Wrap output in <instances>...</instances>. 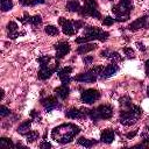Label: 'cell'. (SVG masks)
<instances>
[{"label":"cell","mask_w":149,"mask_h":149,"mask_svg":"<svg viewBox=\"0 0 149 149\" xmlns=\"http://www.w3.org/2000/svg\"><path fill=\"white\" fill-rule=\"evenodd\" d=\"M40 148H41V149H50V148H52V146H51V143H49V142H47V141H43V142L40 144Z\"/></svg>","instance_id":"8d00e7d4"},{"label":"cell","mask_w":149,"mask_h":149,"mask_svg":"<svg viewBox=\"0 0 149 149\" xmlns=\"http://www.w3.org/2000/svg\"><path fill=\"white\" fill-rule=\"evenodd\" d=\"M141 115H142V109L139 106L132 105L130 107H128V109L120 112V122L125 126H132L136 123V121L140 119Z\"/></svg>","instance_id":"277c9868"},{"label":"cell","mask_w":149,"mask_h":149,"mask_svg":"<svg viewBox=\"0 0 149 149\" xmlns=\"http://www.w3.org/2000/svg\"><path fill=\"white\" fill-rule=\"evenodd\" d=\"M38 3H44V0H30V6L38 5Z\"/></svg>","instance_id":"60d3db41"},{"label":"cell","mask_w":149,"mask_h":149,"mask_svg":"<svg viewBox=\"0 0 149 149\" xmlns=\"http://www.w3.org/2000/svg\"><path fill=\"white\" fill-rule=\"evenodd\" d=\"M29 23L36 27V26H38V24H41V23H42V19H41V16H40V15L30 16V21H29Z\"/></svg>","instance_id":"f546056e"},{"label":"cell","mask_w":149,"mask_h":149,"mask_svg":"<svg viewBox=\"0 0 149 149\" xmlns=\"http://www.w3.org/2000/svg\"><path fill=\"white\" fill-rule=\"evenodd\" d=\"M114 22H115V20L111 16H106L102 19V24H105V26H112Z\"/></svg>","instance_id":"836d02e7"},{"label":"cell","mask_w":149,"mask_h":149,"mask_svg":"<svg viewBox=\"0 0 149 149\" xmlns=\"http://www.w3.org/2000/svg\"><path fill=\"white\" fill-rule=\"evenodd\" d=\"M41 105L45 108L47 112H51L55 108H59L61 105L58 104V100L56 97L50 95V97H45L43 99H41Z\"/></svg>","instance_id":"8fae6325"},{"label":"cell","mask_w":149,"mask_h":149,"mask_svg":"<svg viewBox=\"0 0 149 149\" xmlns=\"http://www.w3.org/2000/svg\"><path fill=\"white\" fill-rule=\"evenodd\" d=\"M118 71H119V66H118L115 63H112V64L105 66V68L101 70V72H100V78H101V79L109 78V77L114 76Z\"/></svg>","instance_id":"9a60e30c"},{"label":"cell","mask_w":149,"mask_h":149,"mask_svg":"<svg viewBox=\"0 0 149 149\" xmlns=\"http://www.w3.org/2000/svg\"><path fill=\"white\" fill-rule=\"evenodd\" d=\"M119 102H120V105L123 107V108H128V107H130L133 104H132V99L129 98V97H127V95H125V97H121L120 99H119Z\"/></svg>","instance_id":"484cf974"},{"label":"cell","mask_w":149,"mask_h":149,"mask_svg":"<svg viewBox=\"0 0 149 149\" xmlns=\"http://www.w3.org/2000/svg\"><path fill=\"white\" fill-rule=\"evenodd\" d=\"M14 143L12 142L10 139H7V137H1L0 139V148L1 149H10V148H14Z\"/></svg>","instance_id":"cb8c5ba5"},{"label":"cell","mask_w":149,"mask_h":149,"mask_svg":"<svg viewBox=\"0 0 149 149\" xmlns=\"http://www.w3.org/2000/svg\"><path fill=\"white\" fill-rule=\"evenodd\" d=\"M45 33L48 34V35H50V36H56V35H58L59 34V30H58V28H56L55 26H47L45 27Z\"/></svg>","instance_id":"83f0119b"},{"label":"cell","mask_w":149,"mask_h":149,"mask_svg":"<svg viewBox=\"0 0 149 149\" xmlns=\"http://www.w3.org/2000/svg\"><path fill=\"white\" fill-rule=\"evenodd\" d=\"M37 62L40 63V65H44V64H48V63H50L51 62V57L50 56H41L38 59H37Z\"/></svg>","instance_id":"4dcf8cb0"},{"label":"cell","mask_w":149,"mask_h":149,"mask_svg":"<svg viewBox=\"0 0 149 149\" xmlns=\"http://www.w3.org/2000/svg\"><path fill=\"white\" fill-rule=\"evenodd\" d=\"M87 115L86 108H70L65 112V116L69 119H84Z\"/></svg>","instance_id":"4fadbf2b"},{"label":"cell","mask_w":149,"mask_h":149,"mask_svg":"<svg viewBox=\"0 0 149 149\" xmlns=\"http://www.w3.org/2000/svg\"><path fill=\"white\" fill-rule=\"evenodd\" d=\"M109 37V34L107 31H104L97 27H86L85 28V35L80 36L76 40L77 43H86L88 41H93V40H99L101 42L106 41Z\"/></svg>","instance_id":"7a4b0ae2"},{"label":"cell","mask_w":149,"mask_h":149,"mask_svg":"<svg viewBox=\"0 0 149 149\" xmlns=\"http://www.w3.org/2000/svg\"><path fill=\"white\" fill-rule=\"evenodd\" d=\"M79 14L81 16H92L100 19L101 15L98 10V3L94 0H84V6L80 8Z\"/></svg>","instance_id":"52a82bcc"},{"label":"cell","mask_w":149,"mask_h":149,"mask_svg":"<svg viewBox=\"0 0 149 149\" xmlns=\"http://www.w3.org/2000/svg\"><path fill=\"white\" fill-rule=\"evenodd\" d=\"M80 8H81V6L79 5V2L77 0H70V1L66 2V10H69V12H77V13H79Z\"/></svg>","instance_id":"7402d4cb"},{"label":"cell","mask_w":149,"mask_h":149,"mask_svg":"<svg viewBox=\"0 0 149 149\" xmlns=\"http://www.w3.org/2000/svg\"><path fill=\"white\" fill-rule=\"evenodd\" d=\"M80 132V128L73 123H63L55 127L51 132V136L58 143L65 144L71 142L74 136Z\"/></svg>","instance_id":"6da1fadb"},{"label":"cell","mask_w":149,"mask_h":149,"mask_svg":"<svg viewBox=\"0 0 149 149\" xmlns=\"http://www.w3.org/2000/svg\"><path fill=\"white\" fill-rule=\"evenodd\" d=\"M58 22H59V24L62 26V30H63V33H64L65 35L71 36V35H74V34H76L77 28H76L73 21L66 20V19H64V17H59Z\"/></svg>","instance_id":"30bf717a"},{"label":"cell","mask_w":149,"mask_h":149,"mask_svg":"<svg viewBox=\"0 0 149 149\" xmlns=\"http://www.w3.org/2000/svg\"><path fill=\"white\" fill-rule=\"evenodd\" d=\"M148 27V17L147 16H141L139 19H136L134 22H132L128 26V29L132 31H136L139 29H143Z\"/></svg>","instance_id":"5bb4252c"},{"label":"cell","mask_w":149,"mask_h":149,"mask_svg":"<svg viewBox=\"0 0 149 149\" xmlns=\"http://www.w3.org/2000/svg\"><path fill=\"white\" fill-rule=\"evenodd\" d=\"M98 45L95 43H84V44H80L77 49V52L80 54V55H84V54H87L92 50H94Z\"/></svg>","instance_id":"ffe728a7"},{"label":"cell","mask_w":149,"mask_h":149,"mask_svg":"<svg viewBox=\"0 0 149 149\" xmlns=\"http://www.w3.org/2000/svg\"><path fill=\"white\" fill-rule=\"evenodd\" d=\"M87 115L93 121L100 119H109L113 115V108L108 105H100L93 109H87Z\"/></svg>","instance_id":"5b68a950"},{"label":"cell","mask_w":149,"mask_h":149,"mask_svg":"<svg viewBox=\"0 0 149 149\" xmlns=\"http://www.w3.org/2000/svg\"><path fill=\"white\" fill-rule=\"evenodd\" d=\"M74 22V26H76V28L77 29H79V28H81V27H84V21H79V20H77V21H73Z\"/></svg>","instance_id":"74e56055"},{"label":"cell","mask_w":149,"mask_h":149,"mask_svg":"<svg viewBox=\"0 0 149 149\" xmlns=\"http://www.w3.org/2000/svg\"><path fill=\"white\" fill-rule=\"evenodd\" d=\"M136 134H137V130H134V132H132V133H127V134H126V137H127V139H133Z\"/></svg>","instance_id":"ab89813d"},{"label":"cell","mask_w":149,"mask_h":149,"mask_svg":"<svg viewBox=\"0 0 149 149\" xmlns=\"http://www.w3.org/2000/svg\"><path fill=\"white\" fill-rule=\"evenodd\" d=\"M0 2H1V9H2V12L10 10L12 7H13V1L12 0H0Z\"/></svg>","instance_id":"4316f807"},{"label":"cell","mask_w":149,"mask_h":149,"mask_svg":"<svg viewBox=\"0 0 149 149\" xmlns=\"http://www.w3.org/2000/svg\"><path fill=\"white\" fill-rule=\"evenodd\" d=\"M71 72H72V68L71 66H65V68H63V69H61L58 71V77H59L62 84L68 85L71 81V77H70Z\"/></svg>","instance_id":"2e32d148"},{"label":"cell","mask_w":149,"mask_h":149,"mask_svg":"<svg viewBox=\"0 0 149 149\" xmlns=\"http://www.w3.org/2000/svg\"><path fill=\"white\" fill-rule=\"evenodd\" d=\"M9 114H10V109L2 105V106L0 107V116H1V118H5V116H7V115H9Z\"/></svg>","instance_id":"d6a6232c"},{"label":"cell","mask_w":149,"mask_h":149,"mask_svg":"<svg viewBox=\"0 0 149 149\" xmlns=\"http://www.w3.org/2000/svg\"><path fill=\"white\" fill-rule=\"evenodd\" d=\"M100 56L101 57H107L109 58L112 62H119L121 59V56L116 52V51H111V50H101L100 51Z\"/></svg>","instance_id":"ac0fdd59"},{"label":"cell","mask_w":149,"mask_h":149,"mask_svg":"<svg viewBox=\"0 0 149 149\" xmlns=\"http://www.w3.org/2000/svg\"><path fill=\"white\" fill-rule=\"evenodd\" d=\"M30 116H31V119L35 121V122H41V114L37 112V111H31L30 112Z\"/></svg>","instance_id":"1f68e13d"},{"label":"cell","mask_w":149,"mask_h":149,"mask_svg":"<svg viewBox=\"0 0 149 149\" xmlns=\"http://www.w3.org/2000/svg\"><path fill=\"white\" fill-rule=\"evenodd\" d=\"M54 47H55V50H56V58H57V59L63 58V57H64L65 55H68L69 51H70V44H69L68 42H64V41L58 42V43L55 44Z\"/></svg>","instance_id":"7c38bea8"},{"label":"cell","mask_w":149,"mask_h":149,"mask_svg":"<svg viewBox=\"0 0 149 149\" xmlns=\"http://www.w3.org/2000/svg\"><path fill=\"white\" fill-rule=\"evenodd\" d=\"M55 93L61 98V99H63V100H65L68 97H69V93H70V88H69V86L68 85H64V84H62L61 86H58V87H56L55 88Z\"/></svg>","instance_id":"d6986e66"},{"label":"cell","mask_w":149,"mask_h":149,"mask_svg":"<svg viewBox=\"0 0 149 149\" xmlns=\"http://www.w3.org/2000/svg\"><path fill=\"white\" fill-rule=\"evenodd\" d=\"M83 102L90 105V104H93L94 101H97L99 98H100V93L98 90H94V88H87L85 91L81 92V95H80Z\"/></svg>","instance_id":"9c48e42d"},{"label":"cell","mask_w":149,"mask_h":149,"mask_svg":"<svg viewBox=\"0 0 149 149\" xmlns=\"http://www.w3.org/2000/svg\"><path fill=\"white\" fill-rule=\"evenodd\" d=\"M77 143L83 146V147H86V148H91L93 147L94 144H97V141L95 140H88V139H85V137H79L77 140Z\"/></svg>","instance_id":"603a6c76"},{"label":"cell","mask_w":149,"mask_h":149,"mask_svg":"<svg viewBox=\"0 0 149 149\" xmlns=\"http://www.w3.org/2000/svg\"><path fill=\"white\" fill-rule=\"evenodd\" d=\"M102 70L101 65H97L93 69L84 72V73H79L78 76L74 77L76 81H80V83H94L98 77H100V72Z\"/></svg>","instance_id":"8992f818"},{"label":"cell","mask_w":149,"mask_h":149,"mask_svg":"<svg viewBox=\"0 0 149 149\" xmlns=\"http://www.w3.org/2000/svg\"><path fill=\"white\" fill-rule=\"evenodd\" d=\"M146 73H147V76L149 77V59L146 62Z\"/></svg>","instance_id":"7bdbcfd3"},{"label":"cell","mask_w":149,"mask_h":149,"mask_svg":"<svg viewBox=\"0 0 149 149\" xmlns=\"http://www.w3.org/2000/svg\"><path fill=\"white\" fill-rule=\"evenodd\" d=\"M17 23L16 22H14V21H10V22H8V24H7V30H8V34H12V33H16L17 31Z\"/></svg>","instance_id":"f1b7e54d"},{"label":"cell","mask_w":149,"mask_h":149,"mask_svg":"<svg viewBox=\"0 0 149 149\" xmlns=\"http://www.w3.org/2000/svg\"><path fill=\"white\" fill-rule=\"evenodd\" d=\"M132 9H133L132 0H120V2L112 8V12L115 14V21L118 22L127 21L129 19Z\"/></svg>","instance_id":"3957f363"},{"label":"cell","mask_w":149,"mask_h":149,"mask_svg":"<svg viewBox=\"0 0 149 149\" xmlns=\"http://www.w3.org/2000/svg\"><path fill=\"white\" fill-rule=\"evenodd\" d=\"M40 71H38V78L44 80V79H48L51 77V74L57 70L58 68V62L56 61L55 63H48V64H44V65H40Z\"/></svg>","instance_id":"ba28073f"},{"label":"cell","mask_w":149,"mask_h":149,"mask_svg":"<svg viewBox=\"0 0 149 149\" xmlns=\"http://www.w3.org/2000/svg\"><path fill=\"white\" fill-rule=\"evenodd\" d=\"M30 126H31V120H26V121H23L19 127H17V133H20L21 135H26L28 132H29V129H30Z\"/></svg>","instance_id":"44dd1931"},{"label":"cell","mask_w":149,"mask_h":149,"mask_svg":"<svg viewBox=\"0 0 149 149\" xmlns=\"http://www.w3.org/2000/svg\"><path fill=\"white\" fill-rule=\"evenodd\" d=\"M147 94H148V97H149V86H148V88H147Z\"/></svg>","instance_id":"ee69618b"},{"label":"cell","mask_w":149,"mask_h":149,"mask_svg":"<svg viewBox=\"0 0 149 149\" xmlns=\"http://www.w3.org/2000/svg\"><path fill=\"white\" fill-rule=\"evenodd\" d=\"M136 45H137V47H139V49H141L142 51H146V47H144V45H143L142 43H140V42H137V43H136Z\"/></svg>","instance_id":"b9f144b4"},{"label":"cell","mask_w":149,"mask_h":149,"mask_svg":"<svg viewBox=\"0 0 149 149\" xmlns=\"http://www.w3.org/2000/svg\"><path fill=\"white\" fill-rule=\"evenodd\" d=\"M38 136H40V134H38L37 130H29V132L26 134V137H27V141H28V142H34V141H36V140L38 139Z\"/></svg>","instance_id":"d4e9b609"},{"label":"cell","mask_w":149,"mask_h":149,"mask_svg":"<svg viewBox=\"0 0 149 149\" xmlns=\"http://www.w3.org/2000/svg\"><path fill=\"white\" fill-rule=\"evenodd\" d=\"M123 52H125V55H126L128 58H134V57H135L134 50H133L132 48H125V49H123Z\"/></svg>","instance_id":"e575fe53"},{"label":"cell","mask_w":149,"mask_h":149,"mask_svg":"<svg viewBox=\"0 0 149 149\" xmlns=\"http://www.w3.org/2000/svg\"><path fill=\"white\" fill-rule=\"evenodd\" d=\"M83 62L85 65H90L93 62V56H84L83 57Z\"/></svg>","instance_id":"d590c367"},{"label":"cell","mask_w":149,"mask_h":149,"mask_svg":"<svg viewBox=\"0 0 149 149\" xmlns=\"http://www.w3.org/2000/svg\"><path fill=\"white\" fill-rule=\"evenodd\" d=\"M142 137H149V125L144 128V132L142 133Z\"/></svg>","instance_id":"f35d334b"},{"label":"cell","mask_w":149,"mask_h":149,"mask_svg":"<svg viewBox=\"0 0 149 149\" xmlns=\"http://www.w3.org/2000/svg\"><path fill=\"white\" fill-rule=\"evenodd\" d=\"M114 137H115V134H114L113 129H105V130H102V133L100 135L101 141L104 143H107V144L112 143L114 141Z\"/></svg>","instance_id":"e0dca14e"}]
</instances>
